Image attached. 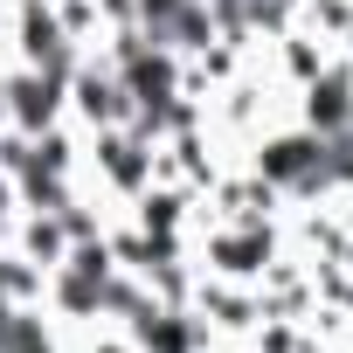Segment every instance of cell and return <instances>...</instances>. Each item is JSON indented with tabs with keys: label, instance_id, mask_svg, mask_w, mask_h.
Wrapping results in <instances>:
<instances>
[{
	"label": "cell",
	"instance_id": "obj_2",
	"mask_svg": "<svg viewBox=\"0 0 353 353\" xmlns=\"http://www.w3.org/2000/svg\"><path fill=\"white\" fill-rule=\"evenodd\" d=\"M305 90V132H339V125H353V63H325L312 83H298Z\"/></svg>",
	"mask_w": 353,
	"mask_h": 353
},
{
	"label": "cell",
	"instance_id": "obj_1",
	"mask_svg": "<svg viewBox=\"0 0 353 353\" xmlns=\"http://www.w3.org/2000/svg\"><path fill=\"white\" fill-rule=\"evenodd\" d=\"M70 111H77L90 132L132 125V97H125V83H118L111 63H77V70H70Z\"/></svg>",
	"mask_w": 353,
	"mask_h": 353
},
{
	"label": "cell",
	"instance_id": "obj_3",
	"mask_svg": "<svg viewBox=\"0 0 353 353\" xmlns=\"http://www.w3.org/2000/svg\"><path fill=\"white\" fill-rule=\"evenodd\" d=\"M14 208H21V194H14V173L0 166V222H14Z\"/></svg>",
	"mask_w": 353,
	"mask_h": 353
}]
</instances>
